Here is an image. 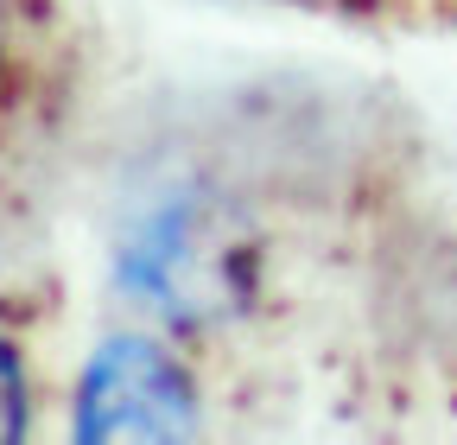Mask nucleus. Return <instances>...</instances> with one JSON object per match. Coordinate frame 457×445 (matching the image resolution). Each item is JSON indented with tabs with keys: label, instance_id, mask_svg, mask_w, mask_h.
Instances as JSON below:
<instances>
[{
	"label": "nucleus",
	"instance_id": "obj_1",
	"mask_svg": "<svg viewBox=\"0 0 457 445\" xmlns=\"http://www.w3.org/2000/svg\"><path fill=\"white\" fill-rule=\"evenodd\" d=\"M191 426L197 395L159 344L114 338L96 350L77 395V439H191Z\"/></svg>",
	"mask_w": 457,
	"mask_h": 445
},
{
	"label": "nucleus",
	"instance_id": "obj_2",
	"mask_svg": "<svg viewBox=\"0 0 457 445\" xmlns=\"http://www.w3.org/2000/svg\"><path fill=\"white\" fill-rule=\"evenodd\" d=\"M26 432V382H20V357L0 344V445Z\"/></svg>",
	"mask_w": 457,
	"mask_h": 445
}]
</instances>
